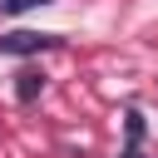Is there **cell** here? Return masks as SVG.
Wrapping results in <instances>:
<instances>
[{"mask_svg":"<svg viewBox=\"0 0 158 158\" xmlns=\"http://www.w3.org/2000/svg\"><path fill=\"white\" fill-rule=\"evenodd\" d=\"M54 44H59V35H40V30H10V35H0V54H44Z\"/></svg>","mask_w":158,"mask_h":158,"instance_id":"obj_1","label":"cell"},{"mask_svg":"<svg viewBox=\"0 0 158 158\" xmlns=\"http://www.w3.org/2000/svg\"><path fill=\"white\" fill-rule=\"evenodd\" d=\"M40 94H44V74H40L35 64L20 69V74H15V99H20V104H35Z\"/></svg>","mask_w":158,"mask_h":158,"instance_id":"obj_2","label":"cell"},{"mask_svg":"<svg viewBox=\"0 0 158 158\" xmlns=\"http://www.w3.org/2000/svg\"><path fill=\"white\" fill-rule=\"evenodd\" d=\"M118 158H143V114L138 109H128V148Z\"/></svg>","mask_w":158,"mask_h":158,"instance_id":"obj_3","label":"cell"},{"mask_svg":"<svg viewBox=\"0 0 158 158\" xmlns=\"http://www.w3.org/2000/svg\"><path fill=\"white\" fill-rule=\"evenodd\" d=\"M30 5H49V0H0V15H20Z\"/></svg>","mask_w":158,"mask_h":158,"instance_id":"obj_4","label":"cell"}]
</instances>
